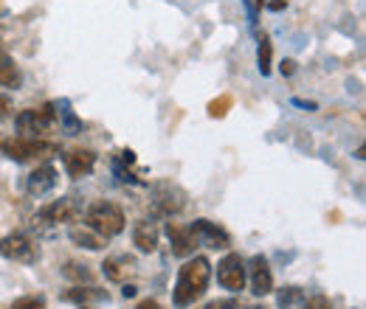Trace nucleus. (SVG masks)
I'll return each instance as SVG.
<instances>
[{"label":"nucleus","instance_id":"obj_1","mask_svg":"<svg viewBox=\"0 0 366 309\" xmlns=\"http://www.w3.org/2000/svg\"><path fill=\"white\" fill-rule=\"evenodd\" d=\"M209 275H212L209 259H203V256L189 259V262L181 267V273H178V284H175V295H172V298H175V307L178 309L192 307V304L206 293Z\"/></svg>","mask_w":366,"mask_h":309},{"label":"nucleus","instance_id":"obj_2","mask_svg":"<svg viewBox=\"0 0 366 309\" xmlns=\"http://www.w3.org/2000/svg\"><path fill=\"white\" fill-rule=\"evenodd\" d=\"M88 228L96 231L99 236L110 239V236H119L124 231V211L116 206V203H107V200H99L88 208Z\"/></svg>","mask_w":366,"mask_h":309},{"label":"nucleus","instance_id":"obj_3","mask_svg":"<svg viewBox=\"0 0 366 309\" xmlns=\"http://www.w3.org/2000/svg\"><path fill=\"white\" fill-rule=\"evenodd\" d=\"M3 155H9L17 163H29V161H40V158H54L59 152L56 143H48L40 138H9L0 143Z\"/></svg>","mask_w":366,"mask_h":309},{"label":"nucleus","instance_id":"obj_4","mask_svg":"<svg viewBox=\"0 0 366 309\" xmlns=\"http://www.w3.org/2000/svg\"><path fill=\"white\" fill-rule=\"evenodd\" d=\"M183 206H186V194H183V188L172 186V183H158L149 194L152 217H172V214L183 211Z\"/></svg>","mask_w":366,"mask_h":309},{"label":"nucleus","instance_id":"obj_5","mask_svg":"<svg viewBox=\"0 0 366 309\" xmlns=\"http://www.w3.org/2000/svg\"><path fill=\"white\" fill-rule=\"evenodd\" d=\"M56 124V110L54 104H43V107H31L23 110L17 116V130L23 133V138H40L43 133H48Z\"/></svg>","mask_w":366,"mask_h":309},{"label":"nucleus","instance_id":"obj_6","mask_svg":"<svg viewBox=\"0 0 366 309\" xmlns=\"http://www.w3.org/2000/svg\"><path fill=\"white\" fill-rule=\"evenodd\" d=\"M0 256L17 265H34L40 259V248L26 233H9L0 239Z\"/></svg>","mask_w":366,"mask_h":309},{"label":"nucleus","instance_id":"obj_7","mask_svg":"<svg viewBox=\"0 0 366 309\" xmlns=\"http://www.w3.org/2000/svg\"><path fill=\"white\" fill-rule=\"evenodd\" d=\"M189 233H192L194 245H203V248H212V250H226L231 245L229 231L209 220H194L189 225Z\"/></svg>","mask_w":366,"mask_h":309},{"label":"nucleus","instance_id":"obj_8","mask_svg":"<svg viewBox=\"0 0 366 309\" xmlns=\"http://www.w3.org/2000/svg\"><path fill=\"white\" fill-rule=\"evenodd\" d=\"M217 281L231 290V293H239L245 287V262L239 253H229L220 265H217Z\"/></svg>","mask_w":366,"mask_h":309},{"label":"nucleus","instance_id":"obj_9","mask_svg":"<svg viewBox=\"0 0 366 309\" xmlns=\"http://www.w3.org/2000/svg\"><path fill=\"white\" fill-rule=\"evenodd\" d=\"M245 273L251 275V293L254 295L262 298V295H268L274 290V275H271V267H268L265 256H254L245 267Z\"/></svg>","mask_w":366,"mask_h":309},{"label":"nucleus","instance_id":"obj_10","mask_svg":"<svg viewBox=\"0 0 366 309\" xmlns=\"http://www.w3.org/2000/svg\"><path fill=\"white\" fill-rule=\"evenodd\" d=\"M82 214V206L74 200V197H59L56 203L46 206L40 211V220L43 222H74Z\"/></svg>","mask_w":366,"mask_h":309},{"label":"nucleus","instance_id":"obj_11","mask_svg":"<svg viewBox=\"0 0 366 309\" xmlns=\"http://www.w3.org/2000/svg\"><path fill=\"white\" fill-rule=\"evenodd\" d=\"M96 169V152L91 149H71L65 155V172L79 180V177H88Z\"/></svg>","mask_w":366,"mask_h":309},{"label":"nucleus","instance_id":"obj_12","mask_svg":"<svg viewBox=\"0 0 366 309\" xmlns=\"http://www.w3.org/2000/svg\"><path fill=\"white\" fill-rule=\"evenodd\" d=\"M54 186H56V169L48 166V163L46 166H37V169L29 175V180H26V188H29L31 197H43Z\"/></svg>","mask_w":366,"mask_h":309},{"label":"nucleus","instance_id":"obj_13","mask_svg":"<svg viewBox=\"0 0 366 309\" xmlns=\"http://www.w3.org/2000/svg\"><path fill=\"white\" fill-rule=\"evenodd\" d=\"M167 236L172 242V253L175 256H192L194 248H197L192 233H189V228H181L178 222H167Z\"/></svg>","mask_w":366,"mask_h":309},{"label":"nucleus","instance_id":"obj_14","mask_svg":"<svg viewBox=\"0 0 366 309\" xmlns=\"http://www.w3.org/2000/svg\"><path fill=\"white\" fill-rule=\"evenodd\" d=\"M62 298H65V301H71V304H76L79 309H88L91 304H102V301H107V290H93V287H74V290H68Z\"/></svg>","mask_w":366,"mask_h":309},{"label":"nucleus","instance_id":"obj_15","mask_svg":"<svg viewBox=\"0 0 366 309\" xmlns=\"http://www.w3.org/2000/svg\"><path fill=\"white\" fill-rule=\"evenodd\" d=\"M102 270L110 281H127L136 273V262L130 256H113V259H104Z\"/></svg>","mask_w":366,"mask_h":309},{"label":"nucleus","instance_id":"obj_16","mask_svg":"<svg viewBox=\"0 0 366 309\" xmlns=\"http://www.w3.org/2000/svg\"><path fill=\"white\" fill-rule=\"evenodd\" d=\"M133 242H136V248L141 253H152L158 248V228L152 222L141 220L136 225V231H133Z\"/></svg>","mask_w":366,"mask_h":309},{"label":"nucleus","instance_id":"obj_17","mask_svg":"<svg viewBox=\"0 0 366 309\" xmlns=\"http://www.w3.org/2000/svg\"><path fill=\"white\" fill-rule=\"evenodd\" d=\"M20 85H23V74H20V68L14 65V59L0 56V88L17 90Z\"/></svg>","mask_w":366,"mask_h":309},{"label":"nucleus","instance_id":"obj_18","mask_svg":"<svg viewBox=\"0 0 366 309\" xmlns=\"http://www.w3.org/2000/svg\"><path fill=\"white\" fill-rule=\"evenodd\" d=\"M71 239H74L79 248H88V250H102V248H104V236H99V233L91 231L88 225H82V228H71Z\"/></svg>","mask_w":366,"mask_h":309},{"label":"nucleus","instance_id":"obj_19","mask_svg":"<svg viewBox=\"0 0 366 309\" xmlns=\"http://www.w3.org/2000/svg\"><path fill=\"white\" fill-rule=\"evenodd\" d=\"M305 293L299 290V287H285V290H279V295H276V304L279 309H305Z\"/></svg>","mask_w":366,"mask_h":309},{"label":"nucleus","instance_id":"obj_20","mask_svg":"<svg viewBox=\"0 0 366 309\" xmlns=\"http://www.w3.org/2000/svg\"><path fill=\"white\" fill-rule=\"evenodd\" d=\"M62 275L71 278V281H76V284H82V281H91L93 270L88 265H79V262H68V265L62 267Z\"/></svg>","mask_w":366,"mask_h":309},{"label":"nucleus","instance_id":"obj_21","mask_svg":"<svg viewBox=\"0 0 366 309\" xmlns=\"http://www.w3.org/2000/svg\"><path fill=\"white\" fill-rule=\"evenodd\" d=\"M257 59H259V71H262V76H268V74H271V40H268V37L259 40Z\"/></svg>","mask_w":366,"mask_h":309},{"label":"nucleus","instance_id":"obj_22","mask_svg":"<svg viewBox=\"0 0 366 309\" xmlns=\"http://www.w3.org/2000/svg\"><path fill=\"white\" fill-rule=\"evenodd\" d=\"M11 309H46V298L43 295H23L11 304Z\"/></svg>","mask_w":366,"mask_h":309},{"label":"nucleus","instance_id":"obj_23","mask_svg":"<svg viewBox=\"0 0 366 309\" xmlns=\"http://www.w3.org/2000/svg\"><path fill=\"white\" fill-rule=\"evenodd\" d=\"M226 107H231L229 96H223L220 101H212V104H209V116H212V118H223V116H226Z\"/></svg>","mask_w":366,"mask_h":309},{"label":"nucleus","instance_id":"obj_24","mask_svg":"<svg viewBox=\"0 0 366 309\" xmlns=\"http://www.w3.org/2000/svg\"><path fill=\"white\" fill-rule=\"evenodd\" d=\"M305 309H330V298L327 295H313L305 301Z\"/></svg>","mask_w":366,"mask_h":309},{"label":"nucleus","instance_id":"obj_25","mask_svg":"<svg viewBox=\"0 0 366 309\" xmlns=\"http://www.w3.org/2000/svg\"><path fill=\"white\" fill-rule=\"evenodd\" d=\"M206 309H242V307H239V301H234V298H220V301H212Z\"/></svg>","mask_w":366,"mask_h":309},{"label":"nucleus","instance_id":"obj_26","mask_svg":"<svg viewBox=\"0 0 366 309\" xmlns=\"http://www.w3.org/2000/svg\"><path fill=\"white\" fill-rule=\"evenodd\" d=\"M293 71H296V62H293V59H285V62H282V76H290Z\"/></svg>","mask_w":366,"mask_h":309},{"label":"nucleus","instance_id":"obj_27","mask_svg":"<svg viewBox=\"0 0 366 309\" xmlns=\"http://www.w3.org/2000/svg\"><path fill=\"white\" fill-rule=\"evenodd\" d=\"M9 116V98H0V121Z\"/></svg>","mask_w":366,"mask_h":309},{"label":"nucleus","instance_id":"obj_28","mask_svg":"<svg viewBox=\"0 0 366 309\" xmlns=\"http://www.w3.org/2000/svg\"><path fill=\"white\" fill-rule=\"evenodd\" d=\"M138 309H161V304H158V301H149V298H147V301H141V304H138Z\"/></svg>","mask_w":366,"mask_h":309},{"label":"nucleus","instance_id":"obj_29","mask_svg":"<svg viewBox=\"0 0 366 309\" xmlns=\"http://www.w3.org/2000/svg\"><path fill=\"white\" fill-rule=\"evenodd\" d=\"M122 293H124V298H133V295H136L138 290H136V287H133V284H127V287H124Z\"/></svg>","mask_w":366,"mask_h":309}]
</instances>
